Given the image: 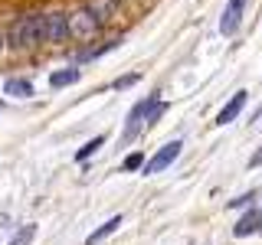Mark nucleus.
I'll return each instance as SVG.
<instances>
[{
    "label": "nucleus",
    "mask_w": 262,
    "mask_h": 245,
    "mask_svg": "<svg viewBox=\"0 0 262 245\" xmlns=\"http://www.w3.org/2000/svg\"><path fill=\"white\" fill-rule=\"evenodd\" d=\"M249 200H256V196H252V193H246V196H239V200H233V203H229V209H236V206H246Z\"/></svg>",
    "instance_id": "nucleus-17"
},
{
    "label": "nucleus",
    "mask_w": 262,
    "mask_h": 245,
    "mask_svg": "<svg viewBox=\"0 0 262 245\" xmlns=\"http://www.w3.org/2000/svg\"><path fill=\"white\" fill-rule=\"evenodd\" d=\"M246 98H249L246 92H236V95H233V98H229V102L223 105V111L216 114V125H220V128H223V125H229V121H236V118H239V111L246 108Z\"/></svg>",
    "instance_id": "nucleus-8"
},
{
    "label": "nucleus",
    "mask_w": 262,
    "mask_h": 245,
    "mask_svg": "<svg viewBox=\"0 0 262 245\" xmlns=\"http://www.w3.org/2000/svg\"><path fill=\"white\" fill-rule=\"evenodd\" d=\"M7 43L13 49H36L39 46V13H23L13 20L10 27V36H7Z\"/></svg>",
    "instance_id": "nucleus-1"
},
{
    "label": "nucleus",
    "mask_w": 262,
    "mask_h": 245,
    "mask_svg": "<svg viewBox=\"0 0 262 245\" xmlns=\"http://www.w3.org/2000/svg\"><path fill=\"white\" fill-rule=\"evenodd\" d=\"M243 7H246V0H229V4H226L223 20H220V33H223V36H233V33L239 30V23H243Z\"/></svg>",
    "instance_id": "nucleus-6"
},
{
    "label": "nucleus",
    "mask_w": 262,
    "mask_h": 245,
    "mask_svg": "<svg viewBox=\"0 0 262 245\" xmlns=\"http://www.w3.org/2000/svg\"><path fill=\"white\" fill-rule=\"evenodd\" d=\"M249 167H262V151H259V154H252V160H249Z\"/></svg>",
    "instance_id": "nucleus-18"
},
{
    "label": "nucleus",
    "mask_w": 262,
    "mask_h": 245,
    "mask_svg": "<svg viewBox=\"0 0 262 245\" xmlns=\"http://www.w3.org/2000/svg\"><path fill=\"white\" fill-rule=\"evenodd\" d=\"M102 144H105V137H102V134H98V137H92V141H89V144H85V147H82V151L76 154V160H89V157H92V154H95Z\"/></svg>",
    "instance_id": "nucleus-15"
},
{
    "label": "nucleus",
    "mask_w": 262,
    "mask_h": 245,
    "mask_svg": "<svg viewBox=\"0 0 262 245\" xmlns=\"http://www.w3.org/2000/svg\"><path fill=\"white\" fill-rule=\"evenodd\" d=\"M141 163H144V157L135 151V154H128V157H125V163H121V170H125V174H131V170H138Z\"/></svg>",
    "instance_id": "nucleus-16"
},
{
    "label": "nucleus",
    "mask_w": 262,
    "mask_h": 245,
    "mask_svg": "<svg viewBox=\"0 0 262 245\" xmlns=\"http://www.w3.org/2000/svg\"><path fill=\"white\" fill-rule=\"evenodd\" d=\"M138 82H141V76H138V72H128V76H118L112 82V88L115 92H121V88H131V85H138Z\"/></svg>",
    "instance_id": "nucleus-14"
},
{
    "label": "nucleus",
    "mask_w": 262,
    "mask_h": 245,
    "mask_svg": "<svg viewBox=\"0 0 262 245\" xmlns=\"http://www.w3.org/2000/svg\"><path fill=\"white\" fill-rule=\"evenodd\" d=\"M0 49H4V36H0Z\"/></svg>",
    "instance_id": "nucleus-19"
},
{
    "label": "nucleus",
    "mask_w": 262,
    "mask_h": 245,
    "mask_svg": "<svg viewBox=\"0 0 262 245\" xmlns=\"http://www.w3.org/2000/svg\"><path fill=\"white\" fill-rule=\"evenodd\" d=\"M256 229H259V209H249L239 223L233 226V235H236V239H246V235H252Z\"/></svg>",
    "instance_id": "nucleus-9"
},
{
    "label": "nucleus",
    "mask_w": 262,
    "mask_h": 245,
    "mask_svg": "<svg viewBox=\"0 0 262 245\" xmlns=\"http://www.w3.org/2000/svg\"><path fill=\"white\" fill-rule=\"evenodd\" d=\"M33 239H36V226H23L20 232H16L13 239H10V245H30Z\"/></svg>",
    "instance_id": "nucleus-13"
},
{
    "label": "nucleus",
    "mask_w": 262,
    "mask_h": 245,
    "mask_svg": "<svg viewBox=\"0 0 262 245\" xmlns=\"http://www.w3.org/2000/svg\"><path fill=\"white\" fill-rule=\"evenodd\" d=\"M82 7H85V10L92 13L98 23H108V20H115V16H118L121 0H85Z\"/></svg>",
    "instance_id": "nucleus-7"
},
{
    "label": "nucleus",
    "mask_w": 262,
    "mask_h": 245,
    "mask_svg": "<svg viewBox=\"0 0 262 245\" xmlns=\"http://www.w3.org/2000/svg\"><path fill=\"white\" fill-rule=\"evenodd\" d=\"M4 92L13 95V98H30V95H33V85H30L27 79H7Z\"/></svg>",
    "instance_id": "nucleus-11"
},
{
    "label": "nucleus",
    "mask_w": 262,
    "mask_h": 245,
    "mask_svg": "<svg viewBox=\"0 0 262 245\" xmlns=\"http://www.w3.org/2000/svg\"><path fill=\"white\" fill-rule=\"evenodd\" d=\"M118 226H121V216H112V219H108V223H105V226H98L95 232L89 235V239H85V245H98V242L105 239V235H112V232H115V229H118Z\"/></svg>",
    "instance_id": "nucleus-12"
},
{
    "label": "nucleus",
    "mask_w": 262,
    "mask_h": 245,
    "mask_svg": "<svg viewBox=\"0 0 262 245\" xmlns=\"http://www.w3.org/2000/svg\"><path fill=\"white\" fill-rule=\"evenodd\" d=\"M98 27H102V23L95 20L92 13L85 10V7H79V10H72V13H66V30H69V36L72 39H92L95 33H98Z\"/></svg>",
    "instance_id": "nucleus-3"
},
{
    "label": "nucleus",
    "mask_w": 262,
    "mask_h": 245,
    "mask_svg": "<svg viewBox=\"0 0 262 245\" xmlns=\"http://www.w3.org/2000/svg\"><path fill=\"white\" fill-rule=\"evenodd\" d=\"M69 30H66V13L46 10L39 13V43H66Z\"/></svg>",
    "instance_id": "nucleus-2"
},
{
    "label": "nucleus",
    "mask_w": 262,
    "mask_h": 245,
    "mask_svg": "<svg viewBox=\"0 0 262 245\" xmlns=\"http://www.w3.org/2000/svg\"><path fill=\"white\" fill-rule=\"evenodd\" d=\"M164 111V105L158 102V95L154 98H147V102H141V105H135V111L128 114V125H125V134H121V141H131V137L138 134V131H141V121L147 118V114H151V121H158V114Z\"/></svg>",
    "instance_id": "nucleus-4"
},
{
    "label": "nucleus",
    "mask_w": 262,
    "mask_h": 245,
    "mask_svg": "<svg viewBox=\"0 0 262 245\" xmlns=\"http://www.w3.org/2000/svg\"><path fill=\"white\" fill-rule=\"evenodd\" d=\"M180 147H184V144H180V141H170V144H164V147H161L158 154H154L151 160H147V163H141V167H144V174H161V170H167L170 163L177 160Z\"/></svg>",
    "instance_id": "nucleus-5"
},
{
    "label": "nucleus",
    "mask_w": 262,
    "mask_h": 245,
    "mask_svg": "<svg viewBox=\"0 0 262 245\" xmlns=\"http://www.w3.org/2000/svg\"><path fill=\"white\" fill-rule=\"evenodd\" d=\"M259 223H262V209H259Z\"/></svg>",
    "instance_id": "nucleus-20"
},
{
    "label": "nucleus",
    "mask_w": 262,
    "mask_h": 245,
    "mask_svg": "<svg viewBox=\"0 0 262 245\" xmlns=\"http://www.w3.org/2000/svg\"><path fill=\"white\" fill-rule=\"evenodd\" d=\"M82 72L79 69H62V72H53L49 76V88H66V85H72V82H79Z\"/></svg>",
    "instance_id": "nucleus-10"
}]
</instances>
